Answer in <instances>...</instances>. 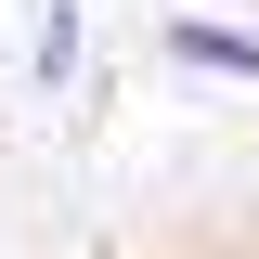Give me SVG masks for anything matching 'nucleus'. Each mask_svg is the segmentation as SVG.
<instances>
[{
	"label": "nucleus",
	"instance_id": "nucleus-1",
	"mask_svg": "<svg viewBox=\"0 0 259 259\" xmlns=\"http://www.w3.org/2000/svg\"><path fill=\"white\" fill-rule=\"evenodd\" d=\"M168 65H194V78H233V91H259V26H221V13H168L156 26Z\"/></svg>",
	"mask_w": 259,
	"mask_h": 259
},
{
	"label": "nucleus",
	"instance_id": "nucleus-2",
	"mask_svg": "<svg viewBox=\"0 0 259 259\" xmlns=\"http://www.w3.org/2000/svg\"><path fill=\"white\" fill-rule=\"evenodd\" d=\"M78 0H39V91H65V78H78Z\"/></svg>",
	"mask_w": 259,
	"mask_h": 259
}]
</instances>
